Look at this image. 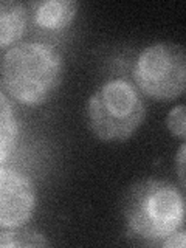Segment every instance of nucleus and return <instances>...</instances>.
I'll use <instances>...</instances> for the list:
<instances>
[{
	"label": "nucleus",
	"instance_id": "0eeeda50",
	"mask_svg": "<svg viewBox=\"0 0 186 248\" xmlns=\"http://www.w3.org/2000/svg\"><path fill=\"white\" fill-rule=\"evenodd\" d=\"M28 11L17 0H0V48L20 42L27 31Z\"/></svg>",
	"mask_w": 186,
	"mask_h": 248
},
{
	"label": "nucleus",
	"instance_id": "6e6552de",
	"mask_svg": "<svg viewBox=\"0 0 186 248\" xmlns=\"http://www.w3.org/2000/svg\"><path fill=\"white\" fill-rule=\"evenodd\" d=\"M19 140V118L13 103L0 90V165L16 149Z\"/></svg>",
	"mask_w": 186,
	"mask_h": 248
},
{
	"label": "nucleus",
	"instance_id": "f03ea898",
	"mask_svg": "<svg viewBox=\"0 0 186 248\" xmlns=\"http://www.w3.org/2000/svg\"><path fill=\"white\" fill-rule=\"evenodd\" d=\"M123 217L129 234L151 245L185 228L183 189L161 178H141L124 194Z\"/></svg>",
	"mask_w": 186,
	"mask_h": 248
},
{
	"label": "nucleus",
	"instance_id": "423d86ee",
	"mask_svg": "<svg viewBox=\"0 0 186 248\" xmlns=\"http://www.w3.org/2000/svg\"><path fill=\"white\" fill-rule=\"evenodd\" d=\"M28 6L36 27L46 31L67 28L79 11L76 0H33Z\"/></svg>",
	"mask_w": 186,
	"mask_h": 248
},
{
	"label": "nucleus",
	"instance_id": "9b49d317",
	"mask_svg": "<svg viewBox=\"0 0 186 248\" xmlns=\"http://www.w3.org/2000/svg\"><path fill=\"white\" fill-rule=\"evenodd\" d=\"M185 245H186V231H185V228L177 230L175 232H172L170 236H168L160 244V247H163V248H183Z\"/></svg>",
	"mask_w": 186,
	"mask_h": 248
},
{
	"label": "nucleus",
	"instance_id": "f8f14e48",
	"mask_svg": "<svg viewBox=\"0 0 186 248\" xmlns=\"http://www.w3.org/2000/svg\"><path fill=\"white\" fill-rule=\"evenodd\" d=\"M185 152H186V144L185 141L178 147L177 157H175V165H177V174H178V182H180V189H185Z\"/></svg>",
	"mask_w": 186,
	"mask_h": 248
},
{
	"label": "nucleus",
	"instance_id": "20e7f679",
	"mask_svg": "<svg viewBox=\"0 0 186 248\" xmlns=\"http://www.w3.org/2000/svg\"><path fill=\"white\" fill-rule=\"evenodd\" d=\"M134 79L151 99L168 103L182 96L186 87L185 46L172 41L147 45L137 56Z\"/></svg>",
	"mask_w": 186,
	"mask_h": 248
},
{
	"label": "nucleus",
	"instance_id": "39448f33",
	"mask_svg": "<svg viewBox=\"0 0 186 248\" xmlns=\"http://www.w3.org/2000/svg\"><path fill=\"white\" fill-rule=\"evenodd\" d=\"M36 188L17 169L0 166V228L27 225L36 209Z\"/></svg>",
	"mask_w": 186,
	"mask_h": 248
},
{
	"label": "nucleus",
	"instance_id": "9d476101",
	"mask_svg": "<svg viewBox=\"0 0 186 248\" xmlns=\"http://www.w3.org/2000/svg\"><path fill=\"white\" fill-rule=\"evenodd\" d=\"M166 127L170 132V135L180 138L182 141L186 137V110L185 104H177L170 108V112L166 116Z\"/></svg>",
	"mask_w": 186,
	"mask_h": 248
},
{
	"label": "nucleus",
	"instance_id": "1a4fd4ad",
	"mask_svg": "<svg viewBox=\"0 0 186 248\" xmlns=\"http://www.w3.org/2000/svg\"><path fill=\"white\" fill-rule=\"evenodd\" d=\"M50 242L42 231L22 227L8 228L0 232V248H23V247H46Z\"/></svg>",
	"mask_w": 186,
	"mask_h": 248
},
{
	"label": "nucleus",
	"instance_id": "7ed1b4c3",
	"mask_svg": "<svg viewBox=\"0 0 186 248\" xmlns=\"http://www.w3.org/2000/svg\"><path fill=\"white\" fill-rule=\"evenodd\" d=\"M146 106L141 93L124 78L106 81L87 103V123L98 140L123 143L141 127Z\"/></svg>",
	"mask_w": 186,
	"mask_h": 248
},
{
	"label": "nucleus",
	"instance_id": "f257e3e1",
	"mask_svg": "<svg viewBox=\"0 0 186 248\" xmlns=\"http://www.w3.org/2000/svg\"><path fill=\"white\" fill-rule=\"evenodd\" d=\"M65 62L54 45L44 41H20L2 58L0 75L8 95L17 103L37 107L48 101L64 78Z\"/></svg>",
	"mask_w": 186,
	"mask_h": 248
}]
</instances>
